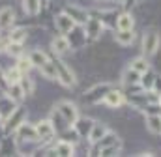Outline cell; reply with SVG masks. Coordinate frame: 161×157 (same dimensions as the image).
<instances>
[{
	"label": "cell",
	"mask_w": 161,
	"mask_h": 157,
	"mask_svg": "<svg viewBox=\"0 0 161 157\" xmlns=\"http://www.w3.org/2000/svg\"><path fill=\"white\" fill-rule=\"evenodd\" d=\"M54 62V66H56V78L64 84V86H68V88H71V86H75V73L62 62V60H58V58H54L53 60Z\"/></svg>",
	"instance_id": "1"
},
{
	"label": "cell",
	"mask_w": 161,
	"mask_h": 157,
	"mask_svg": "<svg viewBox=\"0 0 161 157\" xmlns=\"http://www.w3.org/2000/svg\"><path fill=\"white\" fill-rule=\"evenodd\" d=\"M56 111H58V114L64 118V122L71 127L75 122H77V118H79V112H77V107L71 103V101H60L58 105H56Z\"/></svg>",
	"instance_id": "2"
},
{
	"label": "cell",
	"mask_w": 161,
	"mask_h": 157,
	"mask_svg": "<svg viewBox=\"0 0 161 157\" xmlns=\"http://www.w3.org/2000/svg\"><path fill=\"white\" fill-rule=\"evenodd\" d=\"M36 129H38V135H40V140L41 142H49L54 138L56 135V127L51 120H41L36 123Z\"/></svg>",
	"instance_id": "3"
},
{
	"label": "cell",
	"mask_w": 161,
	"mask_h": 157,
	"mask_svg": "<svg viewBox=\"0 0 161 157\" xmlns=\"http://www.w3.org/2000/svg\"><path fill=\"white\" fill-rule=\"evenodd\" d=\"M15 133H17V138H19V140H30V142L40 140V135H38L36 125H30V123H26V122H23V123L17 127Z\"/></svg>",
	"instance_id": "4"
},
{
	"label": "cell",
	"mask_w": 161,
	"mask_h": 157,
	"mask_svg": "<svg viewBox=\"0 0 161 157\" xmlns=\"http://www.w3.org/2000/svg\"><path fill=\"white\" fill-rule=\"evenodd\" d=\"M158 49H159V36L156 32L144 34V39H142V51H144V54L146 56H152Z\"/></svg>",
	"instance_id": "5"
},
{
	"label": "cell",
	"mask_w": 161,
	"mask_h": 157,
	"mask_svg": "<svg viewBox=\"0 0 161 157\" xmlns=\"http://www.w3.org/2000/svg\"><path fill=\"white\" fill-rule=\"evenodd\" d=\"M75 24H77V23H75V21H73L66 11H64V13H60V15L56 17V28H58V32H60V34H69V32L75 28Z\"/></svg>",
	"instance_id": "6"
},
{
	"label": "cell",
	"mask_w": 161,
	"mask_h": 157,
	"mask_svg": "<svg viewBox=\"0 0 161 157\" xmlns=\"http://www.w3.org/2000/svg\"><path fill=\"white\" fill-rule=\"evenodd\" d=\"M111 90V86L109 84H101V86H96L94 90H90L82 99H84V103H97L99 99H103L105 97V94Z\"/></svg>",
	"instance_id": "7"
},
{
	"label": "cell",
	"mask_w": 161,
	"mask_h": 157,
	"mask_svg": "<svg viewBox=\"0 0 161 157\" xmlns=\"http://www.w3.org/2000/svg\"><path fill=\"white\" fill-rule=\"evenodd\" d=\"M73 127H75V131H77V135L80 138H88V135H90V131L94 127V120H90V118H77Z\"/></svg>",
	"instance_id": "8"
},
{
	"label": "cell",
	"mask_w": 161,
	"mask_h": 157,
	"mask_svg": "<svg viewBox=\"0 0 161 157\" xmlns=\"http://www.w3.org/2000/svg\"><path fill=\"white\" fill-rule=\"evenodd\" d=\"M103 103H105L107 107H111V109H118L122 103H124V94H122L120 90H113V88H111V90L105 94Z\"/></svg>",
	"instance_id": "9"
},
{
	"label": "cell",
	"mask_w": 161,
	"mask_h": 157,
	"mask_svg": "<svg viewBox=\"0 0 161 157\" xmlns=\"http://www.w3.org/2000/svg\"><path fill=\"white\" fill-rule=\"evenodd\" d=\"M15 109H17V107H15V101H13L11 97H8V95L0 97V120H2V122H6L8 118L11 116Z\"/></svg>",
	"instance_id": "10"
},
{
	"label": "cell",
	"mask_w": 161,
	"mask_h": 157,
	"mask_svg": "<svg viewBox=\"0 0 161 157\" xmlns=\"http://www.w3.org/2000/svg\"><path fill=\"white\" fill-rule=\"evenodd\" d=\"M25 122V111L23 109H15L13 114L6 120V131H17V127Z\"/></svg>",
	"instance_id": "11"
},
{
	"label": "cell",
	"mask_w": 161,
	"mask_h": 157,
	"mask_svg": "<svg viewBox=\"0 0 161 157\" xmlns=\"http://www.w3.org/2000/svg\"><path fill=\"white\" fill-rule=\"evenodd\" d=\"M107 133H109V129H107V125H105V123L94 122V127H92V131H90V135H88V140H90L92 144H96V142H99Z\"/></svg>",
	"instance_id": "12"
},
{
	"label": "cell",
	"mask_w": 161,
	"mask_h": 157,
	"mask_svg": "<svg viewBox=\"0 0 161 157\" xmlns=\"http://www.w3.org/2000/svg\"><path fill=\"white\" fill-rule=\"evenodd\" d=\"M15 23V11L11 9V8H2L0 9V30H6V28H9L11 24Z\"/></svg>",
	"instance_id": "13"
},
{
	"label": "cell",
	"mask_w": 161,
	"mask_h": 157,
	"mask_svg": "<svg viewBox=\"0 0 161 157\" xmlns=\"http://www.w3.org/2000/svg\"><path fill=\"white\" fill-rule=\"evenodd\" d=\"M101 30H103V23H101L99 19H88V21H86V34H88L90 39L99 38Z\"/></svg>",
	"instance_id": "14"
},
{
	"label": "cell",
	"mask_w": 161,
	"mask_h": 157,
	"mask_svg": "<svg viewBox=\"0 0 161 157\" xmlns=\"http://www.w3.org/2000/svg\"><path fill=\"white\" fill-rule=\"evenodd\" d=\"M77 24H86V21H88V13L84 11V9H80V8H77V6H71V8H66L64 9Z\"/></svg>",
	"instance_id": "15"
},
{
	"label": "cell",
	"mask_w": 161,
	"mask_h": 157,
	"mask_svg": "<svg viewBox=\"0 0 161 157\" xmlns=\"http://www.w3.org/2000/svg\"><path fill=\"white\" fill-rule=\"evenodd\" d=\"M51 47H53V51H54L56 54H64V52H68V51H69L71 43H69V39L66 38V36H56V38L53 39Z\"/></svg>",
	"instance_id": "16"
},
{
	"label": "cell",
	"mask_w": 161,
	"mask_h": 157,
	"mask_svg": "<svg viewBox=\"0 0 161 157\" xmlns=\"http://www.w3.org/2000/svg\"><path fill=\"white\" fill-rule=\"evenodd\" d=\"M54 154H56V155H62V157H69V155L75 154V148H73V144L68 142V140H58L56 146H54Z\"/></svg>",
	"instance_id": "17"
},
{
	"label": "cell",
	"mask_w": 161,
	"mask_h": 157,
	"mask_svg": "<svg viewBox=\"0 0 161 157\" xmlns=\"http://www.w3.org/2000/svg\"><path fill=\"white\" fill-rule=\"evenodd\" d=\"M6 92H8L6 95H8V97H11V99H13L15 103H19V101H23V97L26 95V94H25V90L21 88V84H19V82H15V84H8V88H6Z\"/></svg>",
	"instance_id": "18"
},
{
	"label": "cell",
	"mask_w": 161,
	"mask_h": 157,
	"mask_svg": "<svg viewBox=\"0 0 161 157\" xmlns=\"http://www.w3.org/2000/svg\"><path fill=\"white\" fill-rule=\"evenodd\" d=\"M146 127L150 133L154 135H161V116L159 114H150L146 118Z\"/></svg>",
	"instance_id": "19"
},
{
	"label": "cell",
	"mask_w": 161,
	"mask_h": 157,
	"mask_svg": "<svg viewBox=\"0 0 161 157\" xmlns=\"http://www.w3.org/2000/svg\"><path fill=\"white\" fill-rule=\"evenodd\" d=\"M133 24H135V19H133V15H129V13H122L120 17L116 19L118 30H133Z\"/></svg>",
	"instance_id": "20"
},
{
	"label": "cell",
	"mask_w": 161,
	"mask_h": 157,
	"mask_svg": "<svg viewBox=\"0 0 161 157\" xmlns=\"http://www.w3.org/2000/svg\"><path fill=\"white\" fill-rule=\"evenodd\" d=\"M28 58L32 60V64L36 66V68H41L47 60H49V56L43 52V51H38V49H34V51H30V54H28Z\"/></svg>",
	"instance_id": "21"
},
{
	"label": "cell",
	"mask_w": 161,
	"mask_h": 157,
	"mask_svg": "<svg viewBox=\"0 0 161 157\" xmlns=\"http://www.w3.org/2000/svg\"><path fill=\"white\" fill-rule=\"evenodd\" d=\"M23 8L28 15H38L41 11V0H23Z\"/></svg>",
	"instance_id": "22"
},
{
	"label": "cell",
	"mask_w": 161,
	"mask_h": 157,
	"mask_svg": "<svg viewBox=\"0 0 161 157\" xmlns=\"http://www.w3.org/2000/svg\"><path fill=\"white\" fill-rule=\"evenodd\" d=\"M114 38L120 45H131L135 39V34H133V30H118Z\"/></svg>",
	"instance_id": "23"
},
{
	"label": "cell",
	"mask_w": 161,
	"mask_h": 157,
	"mask_svg": "<svg viewBox=\"0 0 161 157\" xmlns=\"http://www.w3.org/2000/svg\"><path fill=\"white\" fill-rule=\"evenodd\" d=\"M40 71H41V75H43V77L56 78V66H54V62H53V60H47V62L40 68Z\"/></svg>",
	"instance_id": "24"
},
{
	"label": "cell",
	"mask_w": 161,
	"mask_h": 157,
	"mask_svg": "<svg viewBox=\"0 0 161 157\" xmlns=\"http://www.w3.org/2000/svg\"><path fill=\"white\" fill-rule=\"evenodd\" d=\"M4 77H6V82H8V84H15V82H19V80H21L23 73H21V69L15 66V68L8 69V71L4 73Z\"/></svg>",
	"instance_id": "25"
},
{
	"label": "cell",
	"mask_w": 161,
	"mask_h": 157,
	"mask_svg": "<svg viewBox=\"0 0 161 157\" xmlns=\"http://www.w3.org/2000/svg\"><path fill=\"white\" fill-rule=\"evenodd\" d=\"M17 68L21 69V73H23V75H26V73L34 68V64H32V60H30L28 56H25V54H23V56H19V58H17Z\"/></svg>",
	"instance_id": "26"
},
{
	"label": "cell",
	"mask_w": 161,
	"mask_h": 157,
	"mask_svg": "<svg viewBox=\"0 0 161 157\" xmlns=\"http://www.w3.org/2000/svg\"><path fill=\"white\" fill-rule=\"evenodd\" d=\"M131 69H135L137 73H146V71H150V66H148V62H146V58H135L133 62H131Z\"/></svg>",
	"instance_id": "27"
},
{
	"label": "cell",
	"mask_w": 161,
	"mask_h": 157,
	"mask_svg": "<svg viewBox=\"0 0 161 157\" xmlns=\"http://www.w3.org/2000/svg\"><path fill=\"white\" fill-rule=\"evenodd\" d=\"M26 36H28L26 28H15V30L9 32V41L11 43H23L26 39Z\"/></svg>",
	"instance_id": "28"
},
{
	"label": "cell",
	"mask_w": 161,
	"mask_h": 157,
	"mask_svg": "<svg viewBox=\"0 0 161 157\" xmlns=\"http://www.w3.org/2000/svg\"><path fill=\"white\" fill-rule=\"evenodd\" d=\"M120 148H122V144L116 140V142H113V144H109V146L101 148V150H99V154H101V155H116V154L120 152Z\"/></svg>",
	"instance_id": "29"
},
{
	"label": "cell",
	"mask_w": 161,
	"mask_h": 157,
	"mask_svg": "<svg viewBox=\"0 0 161 157\" xmlns=\"http://www.w3.org/2000/svg\"><path fill=\"white\" fill-rule=\"evenodd\" d=\"M124 82L125 84H135V82H141V73H137L135 69H127L125 73H124Z\"/></svg>",
	"instance_id": "30"
},
{
	"label": "cell",
	"mask_w": 161,
	"mask_h": 157,
	"mask_svg": "<svg viewBox=\"0 0 161 157\" xmlns=\"http://www.w3.org/2000/svg\"><path fill=\"white\" fill-rule=\"evenodd\" d=\"M19 84H21V88L25 90V94H26V95H30V94L34 92V80H32L30 77L23 75V77H21V80H19Z\"/></svg>",
	"instance_id": "31"
},
{
	"label": "cell",
	"mask_w": 161,
	"mask_h": 157,
	"mask_svg": "<svg viewBox=\"0 0 161 157\" xmlns=\"http://www.w3.org/2000/svg\"><path fill=\"white\" fill-rule=\"evenodd\" d=\"M141 84H142L144 88L152 90V88H154V84H156V77H154L150 71H146V73H142V75H141Z\"/></svg>",
	"instance_id": "32"
},
{
	"label": "cell",
	"mask_w": 161,
	"mask_h": 157,
	"mask_svg": "<svg viewBox=\"0 0 161 157\" xmlns=\"http://www.w3.org/2000/svg\"><path fill=\"white\" fill-rule=\"evenodd\" d=\"M6 51H8L11 56L19 58V56H23V43H11V41H9V45H8Z\"/></svg>",
	"instance_id": "33"
},
{
	"label": "cell",
	"mask_w": 161,
	"mask_h": 157,
	"mask_svg": "<svg viewBox=\"0 0 161 157\" xmlns=\"http://www.w3.org/2000/svg\"><path fill=\"white\" fill-rule=\"evenodd\" d=\"M116 138H118L116 135H113V133H107V135H105V137H103V138H101L99 142H96V144H97V148L101 150V148H105V146H109V144L116 142Z\"/></svg>",
	"instance_id": "34"
},
{
	"label": "cell",
	"mask_w": 161,
	"mask_h": 157,
	"mask_svg": "<svg viewBox=\"0 0 161 157\" xmlns=\"http://www.w3.org/2000/svg\"><path fill=\"white\" fill-rule=\"evenodd\" d=\"M8 45H9V36H8V38H2V36H0V51H6Z\"/></svg>",
	"instance_id": "35"
},
{
	"label": "cell",
	"mask_w": 161,
	"mask_h": 157,
	"mask_svg": "<svg viewBox=\"0 0 161 157\" xmlns=\"http://www.w3.org/2000/svg\"><path fill=\"white\" fill-rule=\"evenodd\" d=\"M0 84H2V86H8V82H6V77H4V73H2V71H0Z\"/></svg>",
	"instance_id": "36"
},
{
	"label": "cell",
	"mask_w": 161,
	"mask_h": 157,
	"mask_svg": "<svg viewBox=\"0 0 161 157\" xmlns=\"http://www.w3.org/2000/svg\"><path fill=\"white\" fill-rule=\"evenodd\" d=\"M159 95H161V94H159ZM159 103H161V101H159Z\"/></svg>",
	"instance_id": "37"
}]
</instances>
